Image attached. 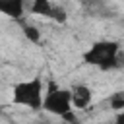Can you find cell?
I'll return each instance as SVG.
<instances>
[{"mask_svg":"<svg viewBox=\"0 0 124 124\" xmlns=\"http://www.w3.org/2000/svg\"><path fill=\"white\" fill-rule=\"evenodd\" d=\"M72 107H74V103H72V91L58 87L54 81H48L43 108L46 112L54 114V116H60L68 124H76V116H74V108Z\"/></svg>","mask_w":124,"mask_h":124,"instance_id":"7a4b0ae2","label":"cell"},{"mask_svg":"<svg viewBox=\"0 0 124 124\" xmlns=\"http://www.w3.org/2000/svg\"><path fill=\"white\" fill-rule=\"evenodd\" d=\"M12 103L27 107L31 110H41L45 103V89L41 76H35L25 81H17L12 89Z\"/></svg>","mask_w":124,"mask_h":124,"instance_id":"3957f363","label":"cell"},{"mask_svg":"<svg viewBox=\"0 0 124 124\" xmlns=\"http://www.w3.org/2000/svg\"><path fill=\"white\" fill-rule=\"evenodd\" d=\"M114 124H124V110H120L114 118Z\"/></svg>","mask_w":124,"mask_h":124,"instance_id":"9c48e42d","label":"cell"},{"mask_svg":"<svg viewBox=\"0 0 124 124\" xmlns=\"http://www.w3.org/2000/svg\"><path fill=\"white\" fill-rule=\"evenodd\" d=\"M23 33H25V37H27L31 43H39V41H41V33H39V29L33 27V25H25V27H23Z\"/></svg>","mask_w":124,"mask_h":124,"instance_id":"ba28073f","label":"cell"},{"mask_svg":"<svg viewBox=\"0 0 124 124\" xmlns=\"http://www.w3.org/2000/svg\"><path fill=\"white\" fill-rule=\"evenodd\" d=\"M25 10V0H0V12L12 19H19Z\"/></svg>","mask_w":124,"mask_h":124,"instance_id":"8992f818","label":"cell"},{"mask_svg":"<svg viewBox=\"0 0 124 124\" xmlns=\"http://www.w3.org/2000/svg\"><path fill=\"white\" fill-rule=\"evenodd\" d=\"M70 91H72V103H74V108H78V110H85V108L91 105V101H93V91H91L87 85H83V83H76Z\"/></svg>","mask_w":124,"mask_h":124,"instance_id":"5b68a950","label":"cell"},{"mask_svg":"<svg viewBox=\"0 0 124 124\" xmlns=\"http://www.w3.org/2000/svg\"><path fill=\"white\" fill-rule=\"evenodd\" d=\"M35 124H54V122H48V120H37ZM62 124H64V122H62Z\"/></svg>","mask_w":124,"mask_h":124,"instance_id":"30bf717a","label":"cell"},{"mask_svg":"<svg viewBox=\"0 0 124 124\" xmlns=\"http://www.w3.org/2000/svg\"><path fill=\"white\" fill-rule=\"evenodd\" d=\"M120 45L116 41H97L83 52V62L99 70H112L122 66Z\"/></svg>","mask_w":124,"mask_h":124,"instance_id":"6da1fadb","label":"cell"},{"mask_svg":"<svg viewBox=\"0 0 124 124\" xmlns=\"http://www.w3.org/2000/svg\"><path fill=\"white\" fill-rule=\"evenodd\" d=\"M108 105H110V108L116 110V112L124 110V91H116V93H112V95L108 97Z\"/></svg>","mask_w":124,"mask_h":124,"instance_id":"52a82bcc","label":"cell"},{"mask_svg":"<svg viewBox=\"0 0 124 124\" xmlns=\"http://www.w3.org/2000/svg\"><path fill=\"white\" fill-rule=\"evenodd\" d=\"M31 14L43 16V17H48V19H56V21H66V12L62 8H56L50 0H33Z\"/></svg>","mask_w":124,"mask_h":124,"instance_id":"277c9868","label":"cell"}]
</instances>
